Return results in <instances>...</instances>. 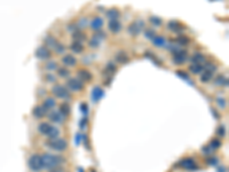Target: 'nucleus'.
Instances as JSON below:
<instances>
[{"label":"nucleus","mask_w":229,"mask_h":172,"mask_svg":"<svg viewBox=\"0 0 229 172\" xmlns=\"http://www.w3.org/2000/svg\"><path fill=\"white\" fill-rule=\"evenodd\" d=\"M41 161H43V166L46 170H52L65 162L64 157L59 156V155H53L51 153H45L41 155Z\"/></svg>","instance_id":"1"},{"label":"nucleus","mask_w":229,"mask_h":172,"mask_svg":"<svg viewBox=\"0 0 229 172\" xmlns=\"http://www.w3.org/2000/svg\"><path fill=\"white\" fill-rule=\"evenodd\" d=\"M46 147H48L51 150H54V152L62 153L68 148V142H67L64 139H62V138L49 139V140L46 142Z\"/></svg>","instance_id":"2"},{"label":"nucleus","mask_w":229,"mask_h":172,"mask_svg":"<svg viewBox=\"0 0 229 172\" xmlns=\"http://www.w3.org/2000/svg\"><path fill=\"white\" fill-rule=\"evenodd\" d=\"M28 166L32 172H40L41 170H44L43 161H41V155H39V154L31 155L28 160Z\"/></svg>","instance_id":"3"},{"label":"nucleus","mask_w":229,"mask_h":172,"mask_svg":"<svg viewBox=\"0 0 229 172\" xmlns=\"http://www.w3.org/2000/svg\"><path fill=\"white\" fill-rule=\"evenodd\" d=\"M52 94L55 95V98H59L61 100H69L70 99V92L69 90L63 85L56 84L52 87Z\"/></svg>","instance_id":"4"},{"label":"nucleus","mask_w":229,"mask_h":172,"mask_svg":"<svg viewBox=\"0 0 229 172\" xmlns=\"http://www.w3.org/2000/svg\"><path fill=\"white\" fill-rule=\"evenodd\" d=\"M177 165L182 168L183 170H187V171H196V170L199 169L198 165L196 164L195 160L191 158V157H185V158H182L180 162H178Z\"/></svg>","instance_id":"5"},{"label":"nucleus","mask_w":229,"mask_h":172,"mask_svg":"<svg viewBox=\"0 0 229 172\" xmlns=\"http://www.w3.org/2000/svg\"><path fill=\"white\" fill-rule=\"evenodd\" d=\"M84 82L80 80L79 78H76V77H72V78H69L67 80V88L70 90V91H73V92H79V91H83L84 90Z\"/></svg>","instance_id":"6"},{"label":"nucleus","mask_w":229,"mask_h":172,"mask_svg":"<svg viewBox=\"0 0 229 172\" xmlns=\"http://www.w3.org/2000/svg\"><path fill=\"white\" fill-rule=\"evenodd\" d=\"M188 60V52L186 49H177L173 52V62L175 64H183Z\"/></svg>","instance_id":"7"},{"label":"nucleus","mask_w":229,"mask_h":172,"mask_svg":"<svg viewBox=\"0 0 229 172\" xmlns=\"http://www.w3.org/2000/svg\"><path fill=\"white\" fill-rule=\"evenodd\" d=\"M145 28V22L143 21H134L129 25L127 28V31L132 35V36H137L140 35L142 29Z\"/></svg>","instance_id":"8"},{"label":"nucleus","mask_w":229,"mask_h":172,"mask_svg":"<svg viewBox=\"0 0 229 172\" xmlns=\"http://www.w3.org/2000/svg\"><path fill=\"white\" fill-rule=\"evenodd\" d=\"M35 55H36L38 60H48V59L52 57V53L46 46H40V47H38L36 49Z\"/></svg>","instance_id":"9"},{"label":"nucleus","mask_w":229,"mask_h":172,"mask_svg":"<svg viewBox=\"0 0 229 172\" xmlns=\"http://www.w3.org/2000/svg\"><path fill=\"white\" fill-rule=\"evenodd\" d=\"M48 118L51 120L52 123H55V124H62L63 120H64V116L61 114L59 110H53L48 114Z\"/></svg>","instance_id":"10"},{"label":"nucleus","mask_w":229,"mask_h":172,"mask_svg":"<svg viewBox=\"0 0 229 172\" xmlns=\"http://www.w3.org/2000/svg\"><path fill=\"white\" fill-rule=\"evenodd\" d=\"M77 76L83 82H91L93 79V75L87 69H79L78 72H77Z\"/></svg>","instance_id":"11"},{"label":"nucleus","mask_w":229,"mask_h":172,"mask_svg":"<svg viewBox=\"0 0 229 172\" xmlns=\"http://www.w3.org/2000/svg\"><path fill=\"white\" fill-rule=\"evenodd\" d=\"M104 96V91H103V88H101L100 86H95V87L93 88L92 91V99L94 102H97V101H100L102 98Z\"/></svg>","instance_id":"12"},{"label":"nucleus","mask_w":229,"mask_h":172,"mask_svg":"<svg viewBox=\"0 0 229 172\" xmlns=\"http://www.w3.org/2000/svg\"><path fill=\"white\" fill-rule=\"evenodd\" d=\"M108 29L112 33H118L121 30V23L118 20H110L108 23Z\"/></svg>","instance_id":"13"},{"label":"nucleus","mask_w":229,"mask_h":172,"mask_svg":"<svg viewBox=\"0 0 229 172\" xmlns=\"http://www.w3.org/2000/svg\"><path fill=\"white\" fill-rule=\"evenodd\" d=\"M62 63L64 64L65 67H69V68L70 67H75L77 64V59L71 54H67V55L62 57Z\"/></svg>","instance_id":"14"},{"label":"nucleus","mask_w":229,"mask_h":172,"mask_svg":"<svg viewBox=\"0 0 229 172\" xmlns=\"http://www.w3.org/2000/svg\"><path fill=\"white\" fill-rule=\"evenodd\" d=\"M52 126L53 125H51L49 123H47V122H41L40 124L38 125V132L40 133L41 136H47V134H48V132L51 131Z\"/></svg>","instance_id":"15"},{"label":"nucleus","mask_w":229,"mask_h":172,"mask_svg":"<svg viewBox=\"0 0 229 172\" xmlns=\"http://www.w3.org/2000/svg\"><path fill=\"white\" fill-rule=\"evenodd\" d=\"M46 114H47V110L43 106H36L32 110V115L36 118H43V117L46 116Z\"/></svg>","instance_id":"16"},{"label":"nucleus","mask_w":229,"mask_h":172,"mask_svg":"<svg viewBox=\"0 0 229 172\" xmlns=\"http://www.w3.org/2000/svg\"><path fill=\"white\" fill-rule=\"evenodd\" d=\"M103 24H104L103 19L100 17V16H96V17H94L93 21L91 22V28H92L93 30L97 31V30H101V28L103 27Z\"/></svg>","instance_id":"17"},{"label":"nucleus","mask_w":229,"mask_h":172,"mask_svg":"<svg viewBox=\"0 0 229 172\" xmlns=\"http://www.w3.org/2000/svg\"><path fill=\"white\" fill-rule=\"evenodd\" d=\"M115 60H116L117 62L121 63V64H125V63H127V62L129 61V55H127V54L124 52V51H119V52L116 53V55H115Z\"/></svg>","instance_id":"18"},{"label":"nucleus","mask_w":229,"mask_h":172,"mask_svg":"<svg viewBox=\"0 0 229 172\" xmlns=\"http://www.w3.org/2000/svg\"><path fill=\"white\" fill-rule=\"evenodd\" d=\"M72 39L76 40V41H79V43H83L85 40H87V36H86V33L84 31H81V30L78 29V30L72 32Z\"/></svg>","instance_id":"19"},{"label":"nucleus","mask_w":229,"mask_h":172,"mask_svg":"<svg viewBox=\"0 0 229 172\" xmlns=\"http://www.w3.org/2000/svg\"><path fill=\"white\" fill-rule=\"evenodd\" d=\"M70 49H71L73 53L80 54V53H83V51H84V45H83V43H79V41L73 40L72 43L70 44Z\"/></svg>","instance_id":"20"},{"label":"nucleus","mask_w":229,"mask_h":172,"mask_svg":"<svg viewBox=\"0 0 229 172\" xmlns=\"http://www.w3.org/2000/svg\"><path fill=\"white\" fill-rule=\"evenodd\" d=\"M167 27H169L170 30L173 32H181L182 31V29L185 28V27H183L180 22H178V21H171V22H169Z\"/></svg>","instance_id":"21"},{"label":"nucleus","mask_w":229,"mask_h":172,"mask_svg":"<svg viewBox=\"0 0 229 172\" xmlns=\"http://www.w3.org/2000/svg\"><path fill=\"white\" fill-rule=\"evenodd\" d=\"M55 106H56V100L54 99V98H47L46 100L44 101V103H43V107H44L46 110H51V109L55 108Z\"/></svg>","instance_id":"22"},{"label":"nucleus","mask_w":229,"mask_h":172,"mask_svg":"<svg viewBox=\"0 0 229 172\" xmlns=\"http://www.w3.org/2000/svg\"><path fill=\"white\" fill-rule=\"evenodd\" d=\"M44 43H45V46L48 48V49L49 48H53V49H54V47H55L57 44V40L53 36H47L44 39Z\"/></svg>","instance_id":"23"},{"label":"nucleus","mask_w":229,"mask_h":172,"mask_svg":"<svg viewBox=\"0 0 229 172\" xmlns=\"http://www.w3.org/2000/svg\"><path fill=\"white\" fill-rule=\"evenodd\" d=\"M214 84L217 85V86H220V87H227L228 86V79H227V77L220 75V76H218L215 78Z\"/></svg>","instance_id":"24"},{"label":"nucleus","mask_w":229,"mask_h":172,"mask_svg":"<svg viewBox=\"0 0 229 172\" xmlns=\"http://www.w3.org/2000/svg\"><path fill=\"white\" fill-rule=\"evenodd\" d=\"M213 73H214V71H213V70H209V69H206L204 73L202 75L201 82H202V83H209L210 80L213 78Z\"/></svg>","instance_id":"25"},{"label":"nucleus","mask_w":229,"mask_h":172,"mask_svg":"<svg viewBox=\"0 0 229 172\" xmlns=\"http://www.w3.org/2000/svg\"><path fill=\"white\" fill-rule=\"evenodd\" d=\"M119 16H121V13L117 8H111L107 10V17H109L110 20H118Z\"/></svg>","instance_id":"26"},{"label":"nucleus","mask_w":229,"mask_h":172,"mask_svg":"<svg viewBox=\"0 0 229 172\" xmlns=\"http://www.w3.org/2000/svg\"><path fill=\"white\" fill-rule=\"evenodd\" d=\"M205 59H206V57H205L204 54H202V53H195V54L191 56V59H190V60H191V62H193V63L202 64L205 61Z\"/></svg>","instance_id":"27"},{"label":"nucleus","mask_w":229,"mask_h":172,"mask_svg":"<svg viewBox=\"0 0 229 172\" xmlns=\"http://www.w3.org/2000/svg\"><path fill=\"white\" fill-rule=\"evenodd\" d=\"M189 70L193 72V73H195V75H198V73H201V72L204 70V67H203V64L193 63V64H190V67H189Z\"/></svg>","instance_id":"28"},{"label":"nucleus","mask_w":229,"mask_h":172,"mask_svg":"<svg viewBox=\"0 0 229 172\" xmlns=\"http://www.w3.org/2000/svg\"><path fill=\"white\" fill-rule=\"evenodd\" d=\"M151 41H153V44L155 46H157V47H163L165 45V43H166V40H165V38L163 36H155L151 39Z\"/></svg>","instance_id":"29"},{"label":"nucleus","mask_w":229,"mask_h":172,"mask_svg":"<svg viewBox=\"0 0 229 172\" xmlns=\"http://www.w3.org/2000/svg\"><path fill=\"white\" fill-rule=\"evenodd\" d=\"M70 106H69V103H67V102H63V103L60 106V109H59V111L63 115V116H68L69 114H70Z\"/></svg>","instance_id":"30"},{"label":"nucleus","mask_w":229,"mask_h":172,"mask_svg":"<svg viewBox=\"0 0 229 172\" xmlns=\"http://www.w3.org/2000/svg\"><path fill=\"white\" fill-rule=\"evenodd\" d=\"M57 75H59L61 78H68V77L70 76V71H69L68 68L61 67V68H57Z\"/></svg>","instance_id":"31"},{"label":"nucleus","mask_w":229,"mask_h":172,"mask_svg":"<svg viewBox=\"0 0 229 172\" xmlns=\"http://www.w3.org/2000/svg\"><path fill=\"white\" fill-rule=\"evenodd\" d=\"M101 41H102V40L99 39L97 37L94 36V37H92V38H91V39L88 40V45H89V46H91L92 48H97L99 46H100Z\"/></svg>","instance_id":"32"},{"label":"nucleus","mask_w":229,"mask_h":172,"mask_svg":"<svg viewBox=\"0 0 229 172\" xmlns=\"http://www.w3.org/2000/svg\"><path fill=\"white\" fill-rule=\"evenodd\" d=\"M59 134H60V130L57 128H55V126H52L47 136H48L49 139H55V138H59Z\"/></svg>","instance_id":"33"},{"label":"nucleus","mask_w":229,"mask_h":172,"mask_svg":"<svg viewBox=\"0 0 229 172\" xmlns=\"http://www.w3.org/2000/svg\"><path fill=\"white\" fill-rule=\"evenodd\" d=\"M177 43L179 45H182V46H186L190 43V38L187 36H179L177 38Z\"/></svg>","instance_id":"34"},{"label":"nucleus","mask_w":229,"mask_h":172,"mask_svg":"<svg viewBox=\"0 0 229 172\" xmlns=\"http://www.w3.org/2000/svg\"><path fill=\"white\" fill-rule=\"evenodd\" d=\"M105 73H108V75H112L113 72H116V65L112 63V62H109L108 64H107V67H105V70H104Z\"/></svg>","instance_id":"35"},{"label":"nucleus","mask_w":229,"mask_h":172,"mask_svg":"<svg viewBox=\"0 0 229 172\" xmlns=\"http://www.w3.org/2000/svg\"><path fill=\"white\" fill-rule=\"evenodd\" d=\"M221 147V141L219 139H212L210 142V148L212 150H217Z\"/></svg>","instance_id":"36"},{"label":"nucleus","mask_w":229,"mask_h":172,"mask_svg":"<svg viewBox=\"0 0 229 172\" xmlns=\"http://www.w3.org/2000/svg\"><path fill=\"white\" fill-rule=\"evenodd\" d=\"M149 21H150V23L153 24V25H157V27H159V25H162V19L161 17H158V16H150L149 17Z\"/></svg>","instance_id":"37"},{"label":"nucleus","mask_w":229,"mask_h":172,"mask_svg":"<svg viewBox=\"0 0 229 172\" xmlns=\"http://www.w3.org/2000/svg\"><path fill=\"white\" fill-rule=\"evenodd\" d=\"M45 68L47 69V70H56L57 68H59V65H57V63L55 62V61H48L47 63H46V65H45Z\"/></svg>","instance_id":"38"},{"label":"nucleus","mask_w":229,"mask_h":172,"mask_svg":"<svg viewBox=\"0 0 229 172\" xmlns=\"http://www.w3.org/2000/svg\"><path fill=\"white\" fill-rule=\"evenodd\" d=\"M54 49H55V52L57 53V54H63V53L65 52V47L63 44H61V43H57L56 46L54 47Z\"/></svg>","instance_id":"39"},{"label":"nucleus","mask_w":229,"mask_h":172,"mask_svg":"<svg viewBox=\"0 0 229 172\" xmlns=\"http://www.w3.org/2000/svg\"><path fill=\"white\" fill-rule=\"evenodd\" d=\"M145 36L147 37L148 39L151 40V39L153 38V37L156 36V35H155V31H153V29H147V30L145 31Z\"/></svg>","instance_id":"40"},{"label":"nucleus","mask_w":229,"mask_h":172,"mask_svg":"<svg viewBox=\"0 0 229 172\" xmlns=\"http://www.w3.org/2000/svg\"><path fill=\"white\" fill-rule=\"evenodd\" d=\"M218 162H219V161H218L217 157H210V158L206 160V163L209 165H212V166H215V165L218 164Z\"/></svg>","instance_id":"41"},{"label":"nucleus","mask_w":229,"mask_h":172,"mask_svg":"<svg viewBox=\"0 0 229 172\" xmlns=\"http://www.w3.org/2000/svg\"><path fill=\"white\" fill-rule=\"evenodd\" d=\"M217 133L220 136H226V128L223 126V125H220V126L218 128V130H217Z\"/></svg>","instance_id":"42"},{"label":"nucleus","mask_w":229,"mask_h":172,"mask_svg":"<svg viewBox=\"0 0 229 172\" xmlns=\"http://www.w3.org/2000/svg\"><path fill=\"white\" fill-rule=\"evenodd\" d=\"M45 79H46V82H48V83H54V82L56 80V78H55V76H54V75L47 73V75L45 76Z\"/></svg>","instance_id":"43"},{"label":"nucleus","mask_w":229,"mask_h":172,"mask_svg":"<svg viewBox=\"0 0 229 172\" xmlns=\"http://www.w3.org/2000/svg\"><path fill=\"white\" fill-rule=\"evenodd\" d=\"M80 110H81V112H83L84 115H87V114H88V107H87V104H86V103H81Z\"/></svg>","instance_id":"44"},{"label":"nucleus","mask_w":229,"mask_h":172,"mask_svg":"<svg viewBox=\"0 0 229 172\" xmlns=\"http://www.w3.org/2000/svg\"><path fill=\"white\" fill-rule=\"evenodd\" d=\"M177 75L179 77H181V78H183V79L189 80V76L187 75V73H186L185 71H181V70H180V71H177Z\"/></svg>","instance_id":"45"},{"label":"nucleus","mask_w":229,"mask_h":172,"mask_svg":"<svg viewBox=\"0 0 229 172\" xmlns=\"http://www.w3.org/2000/svg\"><path fill=\"white\" fill-rule=\"evenodd\" d=\"M68 30L69 31H76V30H78V25H77V23H71L70 25H68Z\"/></svg>","instance_id":"46"},{"label":"nucleus","mask_w":229,"mask_h":172,"mask_svg":"<svg viewBox=\"0 0 229 172\" xmlns=\"http://www.w3.org/2000/svg\"><path fill=\"white\" fill-rule=\"evenodd\" d=\"M217 101H218V103H219V106H220V107H222V108H225V107H226V101H225V99H221V98H218Z\"/></svg>","instance_id":"47"},{"label":"nucleus","mask_w":229,"mask_h":172,"mask_svg":"<svg viewBox=\"0 0 229 172\" xmlns=\"http://www.w3.org/2000/svg\"><path fill=\"white\" fill-rule=\"evenodd\" d=\"M202 152L204 153V154H207V155H209V154H211L213 150L210 148V146H209V147H203V148H202Z\"/></svg>","instance_id":"48"},{"label":"nucleus","mask_w":229,"mask_h":172,"mask_svg":"<svg viewBox=\"0 0 229 172\" xmlns=\"http://www.w3.org/2000/svg\"><path fill=\"white\" fill-rule=\"evenodd\" d=\"M80 141H81V133L78 132V133H77V136H76V144L79 145V144H80Z\"/></svg>","instance_id":"49"},{"label":"nucleus","mask_w":229,"mask_h":172,"mask_svg":"<svg viewBox=\"0 0 229 172\" xmlns=\"http://www.w3.org/2000/svg\"><path fill=\"white\" fill-rule=\"evenodd\" d=\"M86 123H87V120H86V118H84V120H80V124H79V126H80L81 128H86Z\"/></svg>","instance_id":"50"},{"label":"nucleus","mask_w":229,"mask_h":172,"mask_svg":"<svg viewBox=\"0 0 229 172\" xmlns=\"http://www.w3.org/2000/svg\"><path fill=\"white\" fill-rule=\"evenodd\" d=\"M49 172H63V169L62 168H55V169H52V170H49Z\"/></svg>","instance_id":"51"},{"label":"nucleus","mask_w":229,"mask_h":172,"mask_svg":"<svg viewBox=\"0 0 229 172\" xmlns=\"http://www.w3.org/2000/svg\"><path fill=\"white\" fill-rule=\"evenodd\" d=\"M218 172H227V170H226V168H219L217 169Z\"/></svg>","instance_id":"52"}]
</instances>
